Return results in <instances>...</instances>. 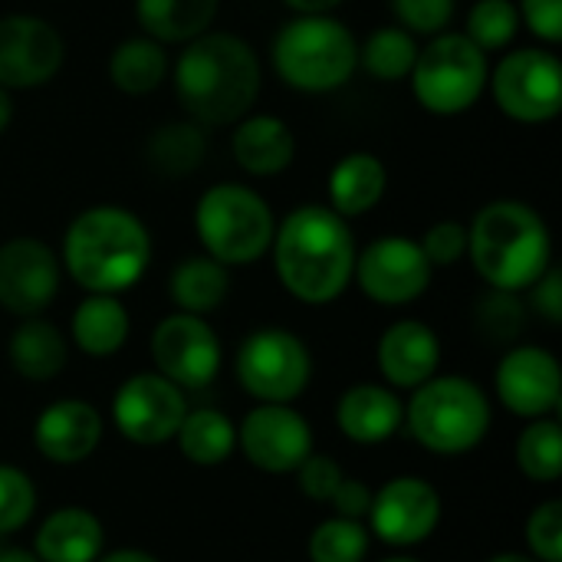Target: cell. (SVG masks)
<instances>
[{
  "mask_svg": "<svg viewBox=\"0 0 562 562\" xmlns=\"http://www.w3.org/2000/svg\"><path fill=\"white\" fill-rule=\"evenodd\" d=\"M385 562H422V560H412V557H392V560Z\"/></svg>",
  "mask_w": 562,
  "mask_h": 562,
  "instance_id": "f907efd6",
  "label": "cell"
},
{
  "mask_svg": "<svg viewBox=\"0 0 562 562\" xmlns=\"http://www.w3.org/2000/svg\"><path fill=\"white\" fill-rule=\"evenodd\" d=\"M10 122H13V92L0 86V135L7 132Z\"/></svg>",
  "mask_w": 562,
  "mask_h": 562,
  "instance_id": "7dc6e473",
  "label": "cell"
},
{
  "mask_svg": "<svg viewBox=\"0 0 562 562\" xmlns=\"http://www.w3.org/2000/svg\"><path fill=\"white\" fill-rule=\"evenodd\" d=\"M171 82L188 119L217 128L250 115L263 86V66L257 49L237 33L207 30L184 43L171 66Z\"/></svg>",
  "mask_w": 562,
  "mask_h": 562,
  "instance_id": "6da1fadb",
  "label": "cell"
},
{
  "mask_svg": "<svg viewBox=\"0 0 562 562\" xmlns=\"http://www.w3.org/2000/svg\"><path fill=\"white\" fill-rule=\"evenodd\" d=\"M221 0H135V20L145 36L175 46L207 33L217 20Z\"/></svg>",
  "mask_w": 562,
  "mask_h": 562,
  "instance_id": "484cf974",
  "label": "cell"
},
{
  "mask_svg": "<svg viewBox=\"0 0 562 562\" xmlns=\"http://www.w3.org/2000/svg\"><path fill=\"white\" fill-rule=\"evenodd\" d=\"M458 0H392V13L412 36L445 33L454 20Z\"/></svg>",
  "mask_w": 562,
  "mask_h": 562,
  "instance_id": "74e56055",
  "label": "cell"
},
{
  "mask_svg": "<svg viewBox=\"0 0 562 562\" xmlns=\"http://www.w3.org/2000/svg\"><path fill=\"white\" fill-rule=\"evenodd\" d=\"M231 151H234V161L247 175L277 178L296 158V135L280 115L257 112V115H244L240 122H234Z\"/></svg>",
  "mask_w": 562,
  "mask_h": 562,
  "instance_id": "44dd1931",
  "label": "cell"
},
{
  "mask_svg": "<svg viewBox=\"0 0 562 562\" xmlns=\"http://www.w3.org/2000/svg\"><path fill=\"white\" fill-rule=\"evenodd\" d=\"M293 13H333L342 0H283Z\"/></svg>",
  "mask_w": 562,
  "mask_h": 562,
  "instance_id": "f6af8a7d",
  "label": "cell"
},
{
  "mask_svg": "<svg viewBox=\"0 0 562 562\" xmlns=\"http://www.w3.org/2000/svg\"><path fill=\"white\" fill-rule=\"evenodd\" d=\"M7 359L16 375H23L30 382H49L66 369L69 346L49 319L30 316L10 333Z\"/></svg>",
  "mask_w": 562,
  "mask_h": 562,
  "instance_id": "d4e9b609",
  "label": "cell"
},
{
  "mask_svg": "<svg viewBox=\"0 0 562 562\" xmlns=\"http://www.w3.org/2000/svg\"><path fill=\"white\" fill-rule=\"evenodd\" d=\"M59 263L86 293L119 296L148 273L151 234L128 207L92 204L69 221Z\"/></svg>",
  "mask_w": 562,
  "mask_h": 562,
  "instance_id": "3957f363",
  "label": "cell"
},
{
  "mask_svg": "<svg viewBox=\"0 0 562 562\" xmlns=\"http://www.w3.org/2000/svg\"><path fill=\"white\" fill-rule=\"evenodd\" d=\"M36 510L33 481L10 464H0V533H13L30 524Z\"/></svg>",
  "mask_w": 562,
  "mask_h": 562,
  "instance_id": "8d00e7d4",
  "label": "cell"
},
{
  "mask_svg": "<svg viewBox=\"0 0 562 562\" xmlns=\"http://www.w3.org/2000/svg\"><path fill=\"white\" fill-rule=\"evenodd\" d=\"M412 438L435 454H464L477 448L491 428V402L464 375H431L405 408Z\"/></svg>",
  "mask_w": 562,
  "mask_h": 562,
  "instance_id": "52a82bcc",
  "label": "cell"
},
{
  "mask_svg": "<svg viewBox=\"0 0 562 562\" xmlns=\"http://www.w3.org/2000/svg\"><path fill=\"white\" fill-rule=\"evenodd\" d=\"M0 562H40L36 557H30V553H20V550H7V553H0Z\"/></svg>",
  "mask_w": 562,
  "mask_h": 562,
  "instance_id": "c3c4849f",
  "label": "cell"
},
{
  "mask_svg": "<svg viewBox=\"0 0 562 562\" xmlns=\"http://www.w3.org/2000/svg\"><path fill=\"white\" fill-rule=\"evenodd\" d=\"M168 293L178 306V313H194V316H207L214 313L227 293H231V270L224 263H217L207 254H194L175 263L171 277H168Z\"/></svg>",
  "mask_w": 562,
  "mask_h": 562,
  "instance_id": "83f0119b",
  "label": "cell"
},
{
  "mask_svg": "<svg viewBox=\"0 0 562 562\" xmlns=\"http://www.w3.org/2000/svg\"><path fill=\"white\" fill-rule=\"evenodd\" d=\"M527 547L537 562H562V504L547 501L527 520Z\"/></svg>",
  "mask_w": 562,
  "mask_h": 562,
  "instance_id": "f35d334b",
  "label": "cell"
},
{
  "mask_svg": "<svg viewBox=\"0 0 562 562\" xmlns=\"http://www.w3.org/2000/svg\"><path fill=\"white\" fill-rule=\"evenodd\" d=\"M95 562H158L151 553H142V550H115V553H109V557H102V560Z\"/></svg>",
  "mask_w": 562,
  "mask_h": 562,
  "instance_id": "bcb514c9",
  "label": "cell"
},
{
  "mask_svg": "<svg viewBox=\"0 0 562 562\" xmlns=\"http://www.w3.org/2000/svg\"><path fill=\"white\" fill-rule=\"evenodd\" d=\"M487 562H537V560L520 557V553H501V557H494V560H487Z\"/></svg>",
  "mask_w": 562,
  "mask_h": 562,
  "instance_id": "681fc988",
  "label": "cell"
},
{
  "mask_svg": "<svg viewBox=\"0 0 562 562\" xmlns=\"http://www.w3.org/2000/svg\"><path fill=\"white\" fill-rule=\"evenodd\" d=\"M102 441V418L89 402L59 398L33 425L36 451L53 464H79Z\"/></svg>",
  "mask_w": 562,
  "mask_h": 562,
  "instance_id": "d6986e66",
  "label": "cell"
},
{
  "mask_svg": "<svg viewBox=\"0 0 562 562\" xmlns=\"http://www.w3.org/2000/svg\"><path fill=\"white\" fill-rule=\"evenodd\" d=\"M517 13L520 23L547 46L562 40V0H517Z\"/></svg>",
  "mask_w": 562,
  "mask_h": 562,
  "instance_id": "b9f144b4",
  "label": "cell"
},
{
  "mask_svg": "<svg viewBox=\"0 0 562 562\" xmlns=\"http://www.w3.org/2000/svg\"><path fill=\"white\" fill-rule=\"evenodd\" d=\"M441 520V497L422 477H395L372 494L369 524L389 547H418Z\"/></svg>",
  "mask_w": 562,
  "mask_h": 562,
  "instance_id": "e0dca14e",
  "label": "cell"
},
{
  "mask_svg": "<svg viewBox=\"0 0 562 562\" xmlns=\"http://www.w3.org/2000/svg\"><path fill=\"white\" fill-rule=\"evenodd\" d=\"M497 395L520 418H543L562 398V369L553 352L517 346L497 366Z\"/></svg>",
  "mask_w": 562,
  "mask_h": 562,
  "instance_id": "ac0fdd59",
  "label": "cell"
},
{
  "mask_svg": "<svg viewBox=\"0 0 562 562\" xmlns=\"http://www.w3.org/2000/svg\"><path fill=\"white\" fill-rule=\"evenodd\" d=\"M517 464L530 481L553 484L562 477V428L560 422L533 418V425L517 441Z\"/></svg>",
  "mask_w": 562,
  "mask_h": 562,
  "instance_id": "d6a6232c",
  "label": "cell"
},
{
  "mask_svg": "<svg viewBox=\"0 0 562 562\" xmlns=\"http://www.w3.org/2000/svg\"><path fill=\"white\" fill-rule=\"evenodd\" d=\"M188 415L184 389L158 372H138L125 379L112 398V418L122 438L142 448L165 445L178 435Z\"/></svg>",
  "mask_w": 562,
  "mask_h": 562,
  "instance_id": "7c38bea8",
  "label": "cell"
},
{
  "mask_svg": "<svg viewBox=\"0 0 562 562\" xmlns=\"http://www.w3.org/2000/svg\"><path fill=\"white\" fill-rule=\"evenodd\" d=\"M520 26L514 0H474L464 20V36L484 53H501L517 40Z\"/></svg>",
  "mask_w": 562,
  "mask_h": 562,
  "instance_id": "836d02e7",
  "label": "cell"
},
{
  "mask_svg": "<svg viewBox=\"0 0 562 562\" xmlns=\"http://www.w3.org/2000/svg\"><path fill=\"white\" fill-rule=\"evenodd\" d=\"M422 250L431 267H454L468 257V224L461 221H438L422 234Z\"/></svg>",
  "mask_w": 562,
  "mask_h": 562,
  "instance_id": "ab89813d",
  "label": "cell"
},
{
  "mask_svg": "<svg viewBox=\"0 0 562 562\" xmlns=\"http://www.w3.org/2000/svg\"><path fill=\"white\" fill-rule=\"evenodd\" d=\"M270 63L296 92H336L359 69V40L333 13H293L270 40Z\"/></svg>",
  "mask_w": 562,
  "mask_h": 562,
  "instance_id": "5b68a950",
  "label": "cell"
},
{
  "mask_svg": "<svg viewBox=\"0 0 562 562\" xmlns=\"http://www.w3.org/2000/svg\"><path fill=\"white\" fill-rule=\"evenodd\" d=\"M293 474L300 481V491L310 501H329L336 494V487L342 484V468L326 454H310Z\"/></svg>",
  "mask_w": 562,
  "mask_h": 562,
  "instance_id": "60d3db41",
  "label": "cell"
},
{
  "mask_svg": "<svg viewBox=\"0 0 562 562\" xmlns=\"http://www.w3.org/2000/svg\"><path fill=\"white\" fill-rule=\"evenodd\" d=\"M415 56H418V40L408 30H402L398 23L372 30L366 36V43L359 46V66L379 82L408 79Z\"/></svg>",
  "mask_w": 562,
  "mask_h": 562,
  "instance_id": "1f68e13d",
  "label": "cell"
},
{
  "mask_svg": "<svg viewBox=\"0 0 562 562\" xmlns=\"http://www.w3.org/2000/svg\"><path fill=\"white\" fill-rule=\"evenodd\" d=\"M151 359L178 389H204L221 369V339L204 316L171 313L151 333Z\"/></svg>",
  "mask_w": 562,
  "mask_h": 562,
  "instance_id": "5bb4252c",
  "label": "cell"
},
{
  "mask_svg": "<svg viewBox=\"0 0 562 562\" xmlns=\"http://www.w3.org/2000/svg\"><path fill=\"white\" fill-rule=\"evenodd\" d=\"M66 63L63 33L33 13L0 16V86L3 89H36L56 79Z\"/></svg>",
  "mask_w": 562,
  "mask_h": 562,
  "instance_id": "4fadbf2b",
  "label": "cell"
},
{
  "mask_svg": "<svg viewBox=\"0 0 562 562\" xmlns=\"http://www.w3.org/2000/svg\"><path fill=\"white\" fill-rule=\"evenodd\" d=\"M468 260L487 286L527 293L553 267V237L537 207L497 198L468 224Z\"/></svg>",
  "mask_w": 562,
  "mask_h": 562,
  "instance_id": "277c9868",
  "label": "cell"
},
{
  "mask_svg": "<svg viewBox=\"0 0 562 562\" xmlns=\"http://www.w3.org/2000/svg\"><path fill=\"white\" fill-rule=\"evenodd\" d=\"M175 438H178L181 454L198 468H217L237 448V428L231 425L227 415H221L214 408L188 412Z\"/></svg>",
  "mask_w": 562,
  "mask_h": 562,
  "instance_id": "4dcf8cb0",
  "label": "cell"
},
{
  "mask_svg": "<svg viewBox=\"0 0 562 562\" xmlns=\"http://www.w3.org/2000/svg\"><path fill=\"white\" fill-rule=\"evenodd\" d=\"M329 504L336 507L339 517H346V520H362V517H369L372 491H369L362 481H346V477H342V484L336 487V494L329 497Z\"/></svg>",
  "mask_w": 562,
  "mask_h": 562,
  "instance_id": "ee69618b",
  "label": "cell"
},
{
  "mask_svg": "<svg viewBox=\"0 0 562 562\" xmlns=\"http://www.w3.org/2000/svg\"><path fill=\"white\" fill-rule=\"evenodd\" d=\"M530 300L537 306V313L547 323H562V273L557 267H550L533 286H530Z\"/></svg>",
  "mask_w": 562,
  "mask_h": 562,
  "instance_id": "7bdbcfd3",
  "label": "cell"
},
{
  "mask_svg": "<svg viewBox=\"0 0 562 562\" xmlns=\"http://www.w3.org/2000/svg\"><path fill=\"white\" fill-rule=\"evenodd\" d=\"M313 379V356L306 342L286 329H257L240 342L237 382L247 395L267 405H290Z\"/></svg>",
  "mask_w": 562,
  "mask_h": 562,
  "instance_id": "30bf717a",
  "label": "cell"
},
{
  "mask_svg": "<svg viewBox=\"0 0 562 562\" xmlns=\"http://www.w3.org/2000/svg\"><path fill=\"white\" fill-rule=\"evenodd\" d=\"M497 109L520 125H547L562 112V63L550 46H520L491 69Z\"/></svg>",
  "mask_w": 562,
  "mask_h": 562,
  "instance_id": "9c48e42d",
  "label": "cell"
},
{
  "mask_svg": "<svg viewBox=\"0 0 562 562\" xmlns=\"http://www.w3.org/2000/svg\"><path fill=\"white\" fill-rule=\"evenodd\" d=\"M329 207L346 221L369 214L389 191V168L372 151H349L329 171Z\"/></svg>",
  "mask_w": 562,
  "mask_h": 562,
  "instance_id": "603a6c76",
  "label": "cell"
},
{
  "mask_svg": "<svg viewBox=\"0 0 562 562\" xmlns=\"http://www.w3.org/2000/svg\"><path fill=\"white\" fill-rule=\"evenodd\" d=\"M369 553V530L359 520L333 517L319 524L310 537L313 562H362Z\"/></svg>",
  "mask_w": 562,
  "mask_h": 562,
  "instance_id": "d590c367",
  "label": "cell"
},
{
  "mask_svg": "<svg viewBox=\"0 0 562 562\" xmlns=\"http://www.w3.org/2000/svg\"><path fill=\"white\" fill-rule=\"evenodd\" d=\"M148 165L165 178H184L198 171L207 158V132L198 122H168L158 125L145 142Z\"/></svg>",
  "mask_w": 562,
  "mask_h": 562,
  "instance_id": "f546056e",
  "label": "cell"
},
{
  "mask_svg": "<svg viewBox=\"0 0 562 562\" xmlns=\"http://www.w3.org/2000/svg\"><path fill=\"white\" fill-rule=\"evenodd\" d=\"M69 329H72V342L86 356L105 359V356H115L125 346L132 319H128V310L122 306L119 296H112V293H89L76 306Z\"/></svg>",
  "mask_w": 562,
  "mask_h": 562,
  "instance_id": "4316f807",
  "label": "cell"
},
{
  "mask_svg": "<svg viewBox=\"0 0 562 562\" xmlns=\"http://www.w3.org/2000/svg\"><path fill=\"white\" fill-rule=\"evenodd\" d=\"M171 72V59L165 43L151 36H128L109 53V79L125 95H148L155 92Z\"/></svg>",
  "mask_w": 562,
  "mask_h": 562,
  "instance_id": "f1b7e54d",
  "label": "cell"
},
{
  "mask_svg": "<svg viewBox=\"0 0 562 562\" xmlns=\"http://www.w3.org/2000/svg\"><path fill=\"white\" fill-rule=\"evenodd\" d=\"M379 369L395 389H418L438 372L441 339L422 319H398L379 339Z\"/></svg>",
  "mask_w": 562,
  "mask_h": 562,
  "instance_id": "ffe728a7",
  "label": "cell"
},
{
  "mask_svg": "<svg viewBox=\"0 0 562 562\" xmlns=\"http://www.w3.org/2000/svg\"><path fill=\"white\" fill-rule=\"evenodd\" d=\"M237 445L254 468L267 474H293L313 454V431L310 422L290 405L260 402V408L244 418Z\"/></svg>",
  "mask_w": 562,
  "mask_h": 562,
  "instance_id": "2e32d148",
  "label": "cell"
},
{
  "mask_svg": "<svg viewBox=\"0 0 562 562\" xmlns=\"http://www.w3.org/2000/svg\"><path fill=\"white\" fill-rule=\"evenodd\" d=\"M491 79V59L464 33L445 30L418 46L408 72L415 102L431 115H461L481 102Z\"/></svg>",
  "mask_w": 562,
  "mask_h": 562,
  "instance_id": "ba28073f",
  "label": "cell"
},
{
  "mask_svg": "<svg viewBox=\"0 0 562 562\" xmlns=\"http://www.w3.org/2000/svg\"><path fill=\"white\" fill-rule=\"evenodd\" d=\"M339 431L356 441V445H382L389 441L402 422H405V405L398 402L395 392L382 385H352L336 408Z\"/></svg>",
  "mask_w": 562,
  "mask_h": 562,
  "instance_id": "7402d4cb",
  "label": "cell"
},
{
  "mask_svg": "<svg viewBox=\"0 0 562 562\" xmlns=\"http://www.w3.org/2000/svg\"><path fill=\"white\" fill-rule=\"evenodd\" d=\"M474 326L484 339L504 346L514 342L524 326H527V306L520 300V293L510 290H487L477 303H474Z\"/></svg>",
  "mask_w": 562,
  "mask_h": 562,
  "instance_id": "e575fe53",
  "label": "cell"
},
{
  "mask_svg": "<svg viewBox=\"0 0 562 562\" xmlns=\"http://www.w3.org/2000/svg\"><path fill=\"white\" fill-rule=\"evenodd\" d=\"M105 533L92 510L59 507L36 530V560L40 562H95L102 553Z\"/></svg>",
  "mask_w": 562,
  "mask_h": 562,
  "instance_id": "cb8c5ba5",
  "label": "cell"
},
{
  "mask_svg": "<svg viewBox=\"0 0 562 562\" xmlns=\"http://www.w3.org/2000/svg\"><path fill=\"white\" fill-rule=\"evenodd\" d=\"M273 267L283 290L310 306L339 300L356 270L352 224L329 204H300L273 231Z\"/></svg>",
  "mask_w": 562,
  "mask_h": 562,
  "instance_id": "7a4b0ae2",
  "label": "cell"
},
{
  "mask_svg": "<svg viewBox=\"0 0 562 562\" xmlns=\"http://www.w3.org/2000/svg\"><path fill=\"white\" fill-rule=\"evenodd\" d=\"M194 231L207 257L231 267L257 263L270 254L277 217L267 198L247 184H211L194 204Z\"/></svg>",
  "mask_w": 562,
  "mask_h": 562,
  "instance_id": "8992f818",
  "label": "cell"
},
{
  "mask_svg": "<svg viewBox=\"0 0 562 562\" xmlns=\"http://www.w3.org/2000/svg\"><path fill=\"white\" fill-rule=\"evenodd\" d=\"M435 267L418 240L405 234H385L356 254L352 280L379 306H408L431 286Z\"/></svg>",
  "mask_w": 562,
  "mask_h": 562,
  "instance_id": "8fae6325",
  "label": "cell"
},
{
  "mask_svg": "<svg viewBox=\"0 0 562 562\" xmlns=\"http://www.w3.org/2000/svg\"><path fill=\"white\" fill-rule=\"evenodd\" d=\"M63 263L56 250L36 237H10L0 244V310L30 319L59 293Z\"/></svg>",
  "mask_w": 562,
  "mask_h": 562,
  "instance_id": "9a60e30c",
  "label": "cell"
}]
</instances>
